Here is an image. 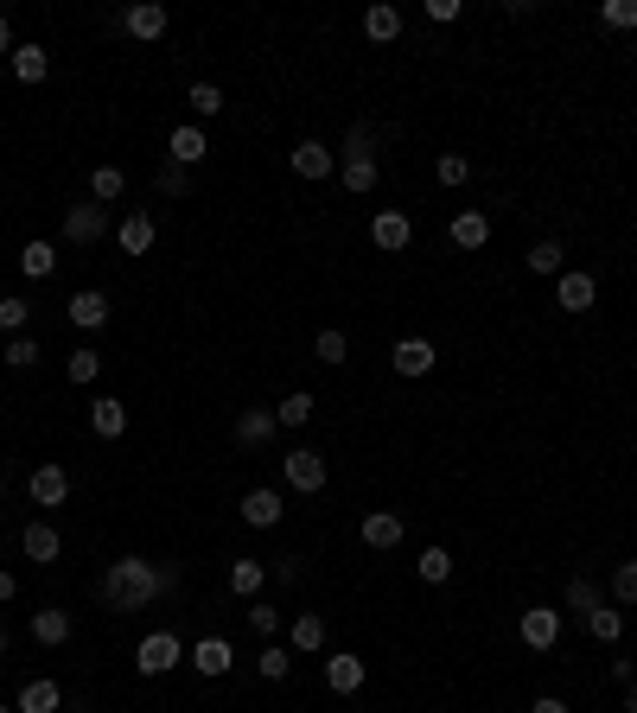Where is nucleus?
<instances>
[{
    "label": "nucleus",
    "instance_id": "nucleus-1",
    "mask_svg": "<svg viewBox=\"0 0 637 713\" xmlns=\"http://www.w3.org/2000/svg\"><path fill=\"white\" fill-rule=\"evenodd\" d=\"M172 580H179L172 567H153V561H141V554H122V561L109 567V580H102V593H109L115 612H147Z\"/></svg>",
    "mask_w": 637,
    "mask_h": 713
},
{
    "label": "nucleus",
    "instance_id": "nucleus-2",
    "mask_svg": "<svg viewBox=\"0 0 637 713\" xmlns=\"http://www.w3.org/2000/svg\"><path fill=\"white\" fill-rule=\"evenodd\" d=\"M376 153H370V134L364 128H351V141H344V160H338V179H344V191H370L376 185Z\"/></svg>",
    "mask_w": 637,
    "mask_h": 713
},
{
    "label": "nucleus",
    "instance_id": "nucleus-3",
    "mask_svg": "<svg viewBox=\"0 0 637 713\" xmlns=\"http://www.w3.org/2000/svg\"><path fill=\"white\" fill-rule=\"evenodd\" d=\"M281 472H287V484H294V491H306V497L325 491V459H319L313 446H294V452L281 459Z\"/></svg>",
    "mask_w": 637,
    "mask_h": 713
},
{
    "label": "nucleus",
    "instance_id": "nucleus-4",
    "mask_svg": "<svg viewBox=\"0 0 637 713\" xmlns=\"http://www.w3.org/2000/svg\"><path fill=\"white\" fill-rule=\"evenodd\" d=\"M179 637L172 631H153V637H141V650H134V669L141 675H166V669H179Z\"/></svg>",
    "mask_w": 637,
    "mask_h": 713
},
{
    "label": "nucleus",
    "instance_id": "nucleus-5",
    "mask_svg": "<svg viewBox=\"0 0 637 713\" xmlns=\"http://www.w3.org/2000/svg\"><path fill=\"white\" fill-rule=\"evenodd\" d=\"M26 491H32L39 510H58V503L71 497V472H64V465H39V472L26 478Z\"/></svg>",
    "mask_w": 637,
    "mask_h": 713
},
{
    "label": "nucleus",
    "instance_id": "nucleus-6",
    "mask_svg": "<svg viewBox=\"0 0 637 713\" xmlns=\"http://www.w3.org/2000/svg\"><path fill=\"white\" fill-rule=\"evenodd\" d=\"M102 230H109V204H71L64 211V236L71 242H102Z\"/></svg>",
    "mask_w": 637,
    "mask_h": 713
},
{
    "label": "nucleus",
    "instance_id": "nucleus-7",
    "mask_svg": "<svg viewBox=\"0 0 637 713\" xmlns=\"http://www.w3.org/2000/svg\"><path fill=\"white\" fill-rule=\"evenodd\" d=\"M408 236H415V223H408L402 211H376L370 217V242H376V249L395 255V249H408Z\"/></svg>",
    "mask_w": 637,
    "mask_h": 713
},
{
    "label": "nucleus",
    "instance_id": "nucleus-8",
    "mask_svg": "<svg viewBox=\"0 0 637 713\" xmlns=\"http://www.w3.org/2000/svg\"><path fill=\"white\" fill-rule=\"evenodd\" d=\"M555 637H561V612L529 605V612H523V643H529V650H555Z\"/></svg>",
    "mask_w": 637,
    "mask_h": 713
},
{
    "label": "nucleus",
    "instance_id": "nucleus-9",
    "mask_svg": "<svg viewBox=\"0 0 637 713\" xmlns=\"http://www.w3.org/2000/svg\"><path fill=\"white\" fill-rule=\"evenodd\" d=\"M325 682H332V694H357L364 688V656H351V650L325 656Z\"/></svg>",
    "mask_w": 637,
    "mask_h": 713
},
{
    "label": "nucleus",
    "instance_id": "nucleus-10",
    "mask_svg": "<svg viewBox=\"0 0 637 713\" xmlns=\"http://www.w3.org/2000/svg\"><path fill=\"white\" fill-rule=\"evenodd\" d=\"M389 363H395V376H427V370H434V344H427V338H402L389 351Z\"/></svg>",
    "mask_w": 637,
    "mask_h": 713
},
{
    "label": "nucleus",
    "instance_id": "nucleus-11",
    "mask_svg": "<svg viewBox=\"0 0 637 713\" xmlns=\"http://www.w3.org/2000/svg\"><path fill=\"white\" fill-rule=\"evenodd\" d=\"M71 325H83V332H96V325H109V293H96V287H83V293H71Z\"/></svg>",
    "mask_w": 637,
    "mask_h": 713
},
{
    "label": "nucleus",
    "instance_id": "nucleus-12",
    "mask_svg": "<svg viewBox=\"0 0 637 713\" xmlns=\"http://www.w3.org/2000/svg\"><path fill=\"white\" fill-rule=\"evenodd\" d=\"M294 172H300V179H332V172H338V153L319 147V141H300V147H294Z\"/></svg>",
    "mask_w": 637,
    "mask_h": 713
},
{
    "label": "nucleus",
    "instance_id": "nucleus-13",
    "mask_svg": "<svg viewBox=\"0 0 637 713\" xmlns=\"http://www.w3.org/2000/svg\"><path fill=\"white\" fill-rule=\"evenodd\" d=\"M122 26L134 32V39H166V7L160 0H141V7L122 13Z\"/></svg>",
    "mask_w": 637,
    "mask_h": 713
},
{
    "label": "nucleus",
    "instance_id": "nucleus-14",
    "mask_svg": "<svg viewBox=\"0 0 637 713\" xmlns=\"http://www.w3.org/2000/svg\"><path fill=\"white\" fill-rule=\"evenodd\" d=\"M90 433H102V440H122V433H128V408L115 402V395L90 402Z\"/></svg>",
    "mask_w": 637,
    "mask_h": 713
},
{
    "label": "nucleus",
    "instance_id": "nucleus-15",
    "mask_svg": "<svg viewBox=\"0 0 637 713\" xmlns=\"http://www.w3.org/2000/svg\"><path fill=\"white\" fill-rule=\"evenodd\" d=\"M281 516H287V510H281V497H274L268 484H262V491H249V497H243V523H249V529H274V523H281Z\"/></svg>",
    "mask_w": 637,
    "mask_h": 713
},
{
    "label": "nucleus",
    "instance_id": "nucleus-16",
    "mask_svg": "<svg viewBox=\"0 0 637 713\" xmlns=\"http://www.w3.org/2000/svg\"><path fill=\"white\" fill-rule=\"evenodd\" d=\"M115 242H122V255H147L153 249V217L147 211H128L122 230H115Z\"/></svg>",
    "mask_w": 637,
    "mask_h": 713
},
{
    "label": "nucleus",
    "instance_id": "nucleus-17",
    "mask_svg": "<svg viewBox=\"0 0 637 713\" xmlns=\"http://www.w3.org/2000/svg\"><path fill=\"white\" fill-rule=\"evenodd\" d=\"M555 300H561L567 312H587V306L599 300V287H593V274H580V268H574V274H561V287H555Z\"/></svg>",
    "mask_w": 637,
    "mask_h": 713
},
{
    "label": "nucleus",
    "instance_id": "nucleus-18",
    "mask_svg": "<svg viewBox=\"0 0 637 713\" xmlns=\"http://www.w3.org/2000/svg\"><path fill=\"white\" fill-rule=\"evenodd\" d=\"M20 548H26V561H58V554H64V542H58V529H51V523H26Z\"/></svg>",
    "mask_w": 637,
    "mask_h": 713
},
{
    "label": "nucleus",
    "instance_id": "nucleus-19",
    "mask_svg": "<svg viewBox=\"0 0 637 713\" xmlns=\"http://www.w3.org/2000/svg\"><path fill=\"white\" fill-rule=\"evenodd\" d=\"M13 713H64L58 682H26V688H20V707H13Z\"/></svg>",
    "mask_w": 637,
    "mask_h": 713
},
{
    "label": "nucleus",
    "instance_id": "nucleus-20",
    "mask_svg": "<svg viewBox=\"0 0 637 713\" xmlns=\"http://www.w3.org/2000/svg\"><path fill=\"white\" fill-rule=\"evenodd\" d=\"M453 242H459V249H485V242H491V217L485 211H459L453 217Z\"/></svg>",
    "mask_w": 637,
    "mask_h": 713
},
{
    "label": "nucleus",
    "instance_id": "nucleus-21",
    "mask_svg": "<svg viewBox=\"0 0 637 713\" xmlns=\"http://www.w3.org/2000/svg\"><path fill=\"white\" fill-rule=\"evenodd\" d=\"M274 427H281V421H274V408H243V414H236V440H243V446H262Z\"/></svg>",
    "mask_w": 637,
    "mask_h": 713
},
{
    "label": "nucleus",
    "instance_id": "nucleus-22",
    "mask_svg": "<svg viewBox=\"0 0 637 713\" xmlns=\"http://www.w3.org/2000/svg\"><path fill=\"white\" fill-rule=\"evenodd\" d=\"M364 542L370 548H395V542H402V516H395V510H370L364 516Z\"/></svg>",
    "mask_w": 637,
    "mask_h": 713
},
{
    "label": "nucleus",
    "instance_id": "nucleus-23",
    "mask_svg": "<svg viewBox=\"0 0 637 713\" xmlns=\"http://www.w3.org/2000/svg\"><path fill=\"white\" fill-rule=\"evenodd\" d=\"M172 166H185V172H192L198 160H204V128H172Z\"/></svg>",
    "mask_w": 637,
    "mask_h": 713
},
{
    "label": "nucleus",
    "instance_id": "nucleus-24",
    "mask_svg": "<svg viewBox=\"0 0 637 713\" xmlns=\"http://www.w3.org/2000/svg\"><path fill=\"white\" fill-rule=\"evenodd\" d=\"M192 663H198V675H230L236 656H230V643H223V637H204L198 650H192Z\"/></svg>",
    "mask_w": 637,
    "mask_h": 713
},
{
    "label": "nucleus",
    "instance_id": "nucleus-25",
    "mask_svg": "<svg viewBox=\"0 0 637 713\" xmlns=\"http://www.w3.org/2000/svg\"><path fill=\"white\" fill-rule=\"evenodd\" d=\"M45 71H51L45 45H13V77L20 83H45Z\"/></svg>",
    "mask_w": 637,
    "mask_h": 713
},
{
    "label": "nucleus",
    "instance_id": "nucleus-26",
    "mask_svg": "<svg viewBox=\"0 0 637 713\" xmlns=\"http://www.w3.org/2000/svg\"><path fill=\"white\" fill-rule=\"evenodd\" d=\"M51 268H58V249H51V242H26V249H20V274H26V281H45Z\"/></svg>",
    "mask_w": 637,
    "mask_h": 713
},
{
    "label": "nucleus",
    "instance_id": "nucleus-27",
    "mask_svg": "<svg viewBox=\"0 0 637 713\" xmlns=\"http://www.w3.org/2000/svg\"><path fill=\"white\" fill-rule=\"evenodd\" d=\"M364 32H370L376 45H389L395 32H402V13H395V7H383V0H376V7L364 13Z\"/></svg>",
    "mask_w": 637,
    "mask_h": 713
},
{
    "label": "nucleus",
    "instance_id": "nucleus-28",
    "mask_svg": "<svg viewBox=\"0 0 637 713\" xmlns=\"http://www.w3.org/2000/svg\"><path fill=\"white\" fill-rule=\"evenodd\" d=\"M262 586H268V567H262V561H236V567H230V593L255 599V593H262Z\"/></svg>",
    "mask_w": 637,
    "mask_h": 713
},
{
    "label": "nucleus",
    "instance_id": "nucleus-29",
    "mask_svg": "<svg viewBox=\"0 0 637 713\" xmlns=\"http://www.w3.org/2000/svg\"><path fill=\"white\" fill-rule=\"evenodd\" d=\"M32 637H39V643H64V637H71V612H58V605H51V612H32Z\"/></svg>",
    "mask_w": 637,
    "mask_h": 713
},
{
    "label": "nucleus",
    "instance_id": "nucleus-30",
    "mask_svg": "<svg viewBox=\"0 0 637 713\" xmlns=\"http://www.w3.org/2000/svg\"><path fill=\"white\" fill-rule=\"evenodd\" d=\"M313 408H319L313 395H306V389H294L281 408H274V421H281V427H306V421H313Z\"/></svg>",
    "mask_w": 637,
    "mask_h": 713
},
{
    "label": "nucleus",
    "instance_id": "nucleus-31",
    "mask_svg": "<svg viewBox=\"0 0 637 713\" xmlns=\"http://www.w3.org/2000/svg\"><path fill=\"white\" fill-rule=\"evenodd\" d=\"M587 631H593L599 643H618V637H625V612H612V605H599V612H587Z\"/></svg>",
    "mask_w": 637,
    "mask_h": 713
},
{
    "label": "nucleus",
    "instance_id": "nucleus-32",
    "mask_svg": "<svg viewBox=\"0 0 637 713\" xmlns=\"http://www.w3.org/2000/svg\"><path fill=\"white\" fill-rule=\"evenodd\" d=\"M567 605H574V612L587 618V612H599V605H606V599H599V586L587 580V573H574V580H567Z\"/></svg>",
    "mask_w": 637,
    "mask_h": 713
},
{
    "label": "nucleus",
    "instance_id": "nucleus-33",
    "mask_svg": "<svg viewBox=\"0 0 637 713\" xmlns=\"http://www.w3.org/2000/svg\"><path fill=\"white\" fill-rule=\"evenodd\" d=\"M90 191H96V204L122 198V191H128V179H122V166H96V172H90Z\"/></svg>",
    "mask_w": 637,
    "mask_h": 713
},
{
    "label": "nucleus",
    "instance_id": "nucleus-34",
    "mask_svg": "<svg viewBox=\"0 0 637 713\" xmlns=\"http://www.w3.org/2000/svg\"><path fill=\"white\" fill-rule=\"evenodd\" d=\"M421 580L446 586V580H453V554H446V548H421Z\"/></svg>",
    "mask_w": 637,
    "mask_h": 713
},
{
    "label": "nucleus",
    "instance_id": "nucleus-35",
    "mask_svg": "<svg viewBox=\"0 0 637 713\" xmlns=\"http://www.w3.org/2000/svg\"><path fill=\"white\" fill-rule=\"evenodd\" d=\"M319 643H325V618L319 612H300L294 618V650H319Z\"/></svg>",
    "mask_w": 637,
    "mask_h": 713
},
{
    "label": "nucleus",
    "instance_id": "nucleus-36",
    "mask_svg": "<svg viewBox=\"0 0 637 713\" xmlns=\"http://www.w3.org/2000/svg\"><path fill=\"white\" fill-rule=\"evenodd\" d=\"M313 351H319V363H344V357H351V338H344V332H338V325H325V332H319V344H313Z\"/></svg>",
    "mask_w": 637,
    "mask_h": 713
},
{
    "label": "nucleus",
    "instance_id": "nucleus-37",
    "mask_svg": "<svg viewBox=\"0 0 637 713\" xmlns=\"http://www.w3.org/2000/svg\"><path fill=\"white\" fill-rule=\"evenodd\" d=\"M96 370H102V351H90V344L71 351V363H64V376H71V382H96Z\"/></svg>",
    "mask_w": 637,
    "mask_h": 713
},
{
    "label": "nucleus",
    "instance_id": "nucleus-38",
    "mask_svg": "<svg viewBox=\"0 0 637 713\" xmlns=\"http://www.w3.org/2000/svg\"><path fill=\"white\" fill-rule=\"evenodd\" d=\"M255 669H262V682H281V675L294 669V656H287V650H274V643H262V656H255Z\"/></svg>",
    "mask_w": 637,
    "mask_h": 713
},
{
    "label": "nucleus",
    "instance_id": "nucleus-39",
    "mask_svg": "<svg viewBox=\"0 0 637 713\" xmlns=\"http://www.w3.org/2000/svg\"><path fill=\"white\" fill-rule=\"evenodd\" d=\"M434 172H440V185H466L472 179V160H466V153H440Z\"/></svg>",
    "mask_w": 637,
    "mask_h": 713
},
{
    "label": "nucleus",
    "instance_id": "nucleus-40",
    "mask_svg": "<svg viewBox=\"0 0 637 713\" xmlns=\"http://www.w3.org/2000/svg\"><path fill=\"white\" fill-rule=\"evenodd\" d=\"M529 268H536V274H561V242L555 236L536 242V249H529Z\"/></svg>",
    "mask_w": 637,
    "mask_h": 713
},
{
    "label": "nucleus",
    "instance_id": "nucleus-41",
    "mask_svg": "<svg viewBox=\"0 0 637 713\" xmlns=\"http://www.w3.org/2000/svg\"><path fill=\"white\" fill-rule=\"evenodd\" d=\"M599 20L618 26V32H631V26H637V0H606V7H599Z\"/></svg>",
    "mask_w": 637,
    "mask_h": 713
},
{
    "label": "nucleus",
    "instance_id": "nucleus-42",
    "mask_svg": "<svg viewBox=\"0 0 637 713\" xmlns=\"http://www.w3.org/2000/svg\"><path fill=\"white\" fill-rule=\"evenodd\" d=\"M185 102H192V115H217L223 109V90H217V83H192V96H185Z\"/></svg>",
    "mask_w": 637,
    "mask_h": 713
},
{
    "label": "nucleus",
    "instance_id": "nucleus-43",
    "mask_svg": "<svg viewBox=\"0 0 637 713\" xmlns=\"http://www.w3.org/2000/svg\"><path fill=\"white\" fill-rule=\"evenodd\" d=\"M612 593H618V605H637V561H618V573H612Z\"/></svg>",
    "mask_w": 637,
    "mask_h": 713
},
{
    "label": "nucleus",
    "instance_id": "nucleus-44",
    "mask_svg": "<svg viewBox=\"0 0 637 713\" xmlns=\"http://www.w3.org/2000/svg\"><path fill=\"white\" fill-rule=\"evenodd\" d=\"M26 312H32L26 300H0V332H7V338H20V332H26Z\"/></svg>",
    "mask_w": 637,
    "mask_h": 713
},
{
    "label": "nucleus",
    "instance_id": "nucleus-45",
    "mask_svg": "<svg viewBox=\"0 0 637 713\" xmlns=\"http://www.w3.org/2000/svg\"><path fill=\"white\" fill-rule=\"evenodd\" d=\"M192 191V172L185 166H160V198H185Z\"/></svg>",
    "mask_w": 637,
    "mask_h": 713
},
{
    "label": "nucleus",
    "instance_id": "nucleus-46",
    "mask_svg": "<svg viewBox=\"0 0 637 713\" xmlns=\"http://www.w3.org/2000/svg\"><path fill=\"white\" fill-rule=\"evenodd\" d=\"M0 363H13V370H26V363H39V344H32V338L20 332V338L7 344V351H0Z\"/></svg>",
    "mask_w": 637,
    "mask_h": 713
},
{
    "label": "nucleus",
    "instance_id": "nucleus-47",
    "mask_svg": "<svg viewBox=\"0 0 637 713\" xmlns=\"http://www.w3.org/2000/svg\"><path fill=\"white\" fill-rule=\"evenodd\" d=\"M243 618H249V624H255V631H262V637H274V631H281V612H274V605H249Z\"/></svg>",
    "mask_w": 637,
    "mask_h": 713
},
{
    "label": "nucleus",
    "instance_id": "nucleus-48",
    "mask_svg": "<svg viewBox=\"0 0 637 713\" xmlns=\"http://www.w3.org/2000/svg\"><path fill=\"white\" fill-rule=\"evenodd\" d=\"M427 20H440V26L459 20V0H427Z\"/></svg>",
    "mask_w": 637,
    "mask_h": 713
},
{
    "label": "nucleus",
    "instance_id": "nucleus-49",
    "mask_svg": "<svg viewBox=\"0 0 637 713\" xmlns=\"http://www.w3.org/2000/svg\"><path fill=\"white\" fill-rule=\"evenodd\" d=\"M529 713H567L561 694H542V701H529Z\"/></svg>",
    "mask_w": 637,
    "mask_h": 713
},
{
    "label": "nucleus",
    "instance_id": "nucleus-50",
    "mask_svg": "<svg viewBox=\"0 0 637 713\" xmlns=\"http://www.w3.org/2000/svg\"><path fill=\"white\" fill-rule=\"evenodd\" d=\"M0 51H7V58H13V26H7V20H0Z\"/></svg>",
    "mask_w": 637,
    "mask_h": 713
},
{
    "label": "nucleus",
    "instance_id": "nucleus-51",
    "mask_svg": "<svg viewBox=\"0 0 637 713\" xmlns=\"http://www.w3.org/2000/svg\"><path fill=\"white\" fill-rule=\"evenodd\" d=\"M0 599H13V573H0Z\"/></svg>",
    "mask_w": 637,
    "mask_h": 713
},
{
    "label": "nucleus",
    "instance_id": "nucleus-52",
    "mask_svg": "<svg viewBox=\"0 0 637 713\" xmlns=\"http://www.w3.org/2000/svg\"><path fill=\"white\" fill-rule=\"evenodd\" d=\"M625 713H637V682H631V688H625Z\"/></svg>",
    "mask_w": 637,
    "mask_h": 713
},
{
    "label": "nucleus",
    "instance_id": "nucleus-53",
    "mask_svg": "<svg viewBox=\"0 0 637 713\" xmlns=\"http://www.w3.org/2000/svg\"><path fill=\"white\" fill-rule=\"evenodd\" d=\"M0 656H7V637H0Z\"/></svg>",
    "mask_w": 637,
    "mask_h": 713
},
{
    "label": "nucleus",
    "instance_id": "nucleus-54",
    "mask_svg": "<svg viewBox=\"0 0 637 713\" xmlns=\"http://www.w3.org/2000/svg\"><path fill=\"white\" fill-rule=\"evenodd\" d=\"M0 713H13V707H7V701H0Z\"/></svg>",
    "mask_w": 637,
    "mask_h": 713
}]
</instances>
